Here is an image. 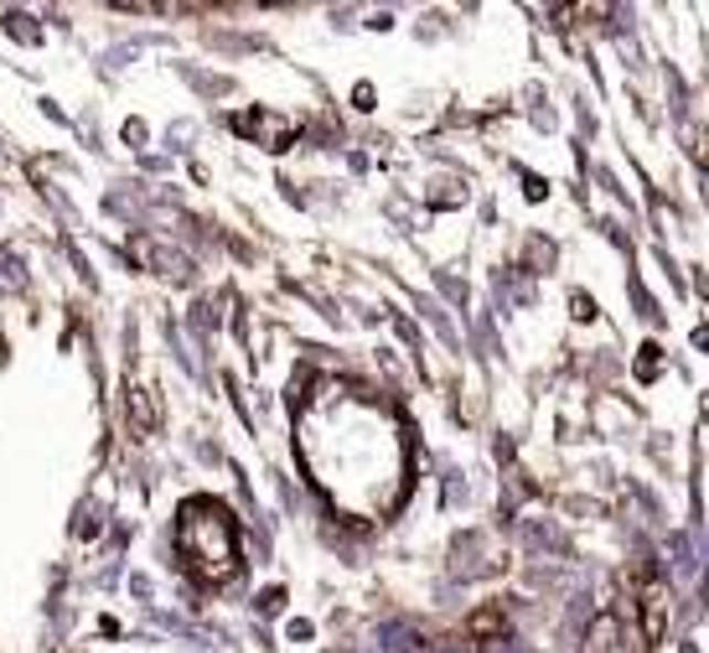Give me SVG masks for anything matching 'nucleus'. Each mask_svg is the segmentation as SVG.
I'll return each instance as SVG.
<instances>
[{
  "label": "nucleus",
  "mask_w": 709,
  "mask_h": 653,
  "mask_svg": "<svg viewBox=\"0 0 709 653\" xmlns=\"http://www.w3.org/2000/svg\"><path fill=\"white\" fill-rule=\"evenodd\" d=\"M663 586H653V591H647V602H642V612H647V622H642V633H647V643H658L663 638Z\"/></svg>",
  "instance_id": "nucleus-3"
},
{
  "label": "nucleus",
  "mask_w": 709,
  "mask_h": 653,
  "mask_svg": "<svg viewBox=\"0 0 709 653\" xmlns=\"http://www.w3.org/2000/svg\"><path fill=\"white\" fill-rule=\"evenodd\" d=\"M176 555L197 581H228L238 570V539L228 514L213 503H186L182 524H176Z\"/></svg>",
  "instance_id": "nucleus-1"
},
{
  "label": "nucleus",
  "mask_w": 709,
  "mask_h": 653,
  "mask_svg": "<svg viewBox=\"0 0 709 653\" xmlns=\"http://www.w3.org/2000/svg\"><path fill=\"white\" fill-rule=\"evenodd\" d=\"M616 638H622L616 618H611V612H601V618H595V628H591V638H586V653H626Z\"/></svg>",
  "instance_id": "nucleus-2"
}]
</instances>
